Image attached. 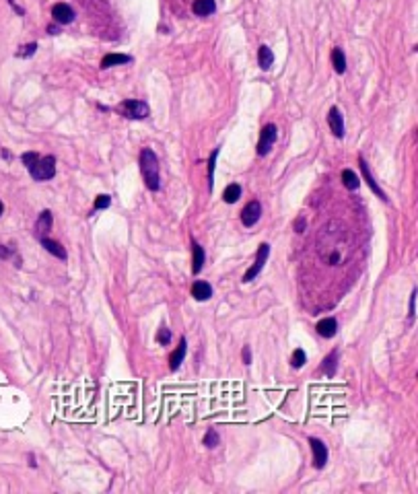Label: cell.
I'll list each match as a JSON object with an SVG mask.
<instances>
[{"label":"cell","mask_w":418,"mask_h":494,"mask_svg":"<svg viewBox=\"0 0 418 494\" xmlns=\"http://www.w3.org/2000/svg\"><path fill=\"white\" fill-rule=\"evenodd\" d=\"M192 297L196 301H208L212 297V286L206 280H196L192 284Z\"/></svg>","instance_id":"obj_13"},{"label":"cell","mask_w":418,"mask_h":494,"mask_svg":"<svg viewBox=\"0 0 418 494\" xmlns=\"http://www.w3.org/2000/svg\"><path fill=\"white\" fill-rule=\"evenodd\" d=\"M202 443H204L208 449H214V447L218 445V434H216V430L210 428V430L204 434V441H202Z\"/></svg>","instance_id":"obj_27"},{"label":"cell","mask_w":418,"mask_h":494,"mask_svg":"<svg viewBox=\"0 0 418 494\" xmlns=\"http://www.w3.org/2000/svg\"><path fill=\"white\" fill-rule=\"evenodd\" d=\"M186 350H188V342L186 340H182L180 342V346L171 352V357H169V367H171V371H177L180 367H182V363H184V357H186Z\"/></svg>","instance_id":"obj_16"},{"label":"cell","mask_w":418,"mask_h":494,"mask_svg":"<svg viewBox=\"0 0 418 494\" xmlns=\"http://www.w3.org/2000/svg\"><path fill=\"white\" fill-rule=\"evenodd\" d=\"M7 258H11V251L5 245H0V260H7Z\"/></svg>","instance_id":"obj_34"},{"label":"cell","mask_w":418,"mask_h":494,"mask_svg":"<svg viewBox=\"0 0 418 494\" xmlns=\"http://www.w3.org/2000/svg\"><path fill=\"white\" fill-rule=\"evenodd\" d=\"M37 159H39V154H37V152H33V150H29V152H23V154H21V161H23V165H25L27 169L31 167V165H33Z\"/></svg>","instance_id":"obj_28"},{"label":"cell","mask_w":418,"mask_h":494,"mask_svg":"<svg viewBox=\"0 0 418 494\" xmlns=\"http://www.w3.org/2000/svg\"><path fill=\"white\" fill-rule=\"evenodd\" d=\"M111 204V198L109 196H97V200H95V210H103V208H107Z\"/></svg>","instance_id":"obj_30"},{"label":"cell","mask_w":418,"mask_h":494,"mask_svg":"<svg viewBox=\"0 0 418 494\" xmlns=\"http://www.w3.org/2000/svg\"><path fill=\"white\" fill-rule=\"evenodd\" d=\"M328 126L332 130V134L336 138H342L344 136V115L338 107H332L330 113H328Z\"/></svg>","instance_id":"obj_9"},{"label":"cell","mask_w":418,"mask_h":494,"mask_svg":"<svg viewBox=\"0 0 418 494\" xmlns=\"http://www.w3.org/2000/svg\"><path fill=\"white\" fill-rule=\"evenodd\" d=\"M9 5H11L13 9H15V13H17V15H21V17L25 15V11H23V9H21V7H19V5L15 3V0H9Z\"/></svg>","instance_id":"obj_33"},{"label":"cell","mask_w":418,"mask_h":494,"mask_svg":"<svg viewBox=\"0 0 418 494\" xmlns=\"http://www.w3.org/2000/svg\"><path fill=\"white\" fill-rule=\"evenodd\" d=\"M216 156H218V148H214L210 152V159H208V190H212V184H214V167H216Z\"/></svg>","instance_id":"obj_24"},{"label":"cell","mask_w":418,"mask_h":494,"mask_svg":"<svg viewBox=\"0 0 418 494\" xmlns=\"http://www.w3.org/2000/svg\"><path fill=\"white\" fill-rule=\"evenodd\" d=\"M305 363H307V354H305V350H303V348H297V350L293 352V357H291V365H293L295 369H301Z\"/></svg>","instance_id":"obj_25"},{"label":"cell","mask_w":418,"mask_h":494,"mask_svg":"<svg viewBox=\"0 0 418 494\" xmlns=\"http://www.w3.org/2000/svg\"><path fill=\"white\" fill-rule=\"evenodd\" d=\"M141 171L145 177V184L151 192H157L161 188V177H159V159L153 148H143L141 152Z\"/></svg>","instance_id":"obj_1"},{"label":"cell","mask_w":418,"mask_h":494,"mask_svg":"<svg viewBox=\"0 0 418 494\" xmlns=\"http://www.w3.org/2000/svg\"><path fill=\"white\" fill-rule=\"evenodd\" d=\"M29 173L35 182H48L56 175V159L54 156H39L31 167Z\"/></svg>","instance_id":"obj_2"},{"label":"cell","mask_w":418,"mask_h":494,"mask_svg":"<svg viewBox=\"0 0 418 494\" xmlns=\"http://www.w3.org/2000/svg\"><path fill=\"white\" fill-rule=\"evenodd\" d=\"M241 359H243V363H245V365H249V363H251V352H249V346H245V348H243V352H241Z\"/></svg>","instance_id":"obj_32"},{"label":"cell","mask_w":418,"mask_h":494,"mask_svg":"<svg viewBox=\"0 0 418 494\" xmlns=\"http://www.w3.org/2000/svg\"><path fill=\"white\" fill-rule=\"evenodd\" d=\"M204 262H206V253H204V247L192 239V272L194 274H200V270L204 268Z\"/></svg>","instance_id":"obj_10"},{"label":"cell","mask_w":418,"mask_h":494,"mask_svg":"<svg viewBox=\"0 0 418 494\" xmlns=\"http://www.w3.org/2000/svg\"><path fill=\"white\" fill-rule=\"evenodd\" d=\"M332 66H334V70H336L338 74H344V72H346V56H344V52H342L340 48H334V50H332Z\"/></svg>","instance_id":"obj_20"},{"label":"cell","mask_w":418,"mask_h":494,"mask_svg":"<svg viewBox=\"0 0 418 494\" xmlns=\"http://www.w3.org/2000/svg\"><path fill=\"white\" fill-rule=\"evenodd\" d=\"M268 255H270V245L268 243H262L260 247H257V253H255V262H253V266L245 272V276H243V282H251L260 272H262V268L266 266V262H268Z\"/></svg>","instance_id":"obj_5"},{"label":"cell","mask_w":418,"mask_h":494,"mask_svg":"<svg viewBox=\"0 0 418 494\" xmlns=\"http://www.w3.org/2000/svg\"><path fill=\"white\" fill-rule=\"evenodd\" d=\"M52 223H54L52 212H50V210H44V212L39 214L37 223H35V237H37V239L46 237V235L52 231Z\"/></svg>","instance_id":"obj_11"},{"label":"cell","mask_w":418,"mask_h":494,"mask_svg":"<svg viewBox=\"0 0 418 494\" xmlns=\"http://www.w3.org/2000/svg\"><path fill=\"white\" fill-rule=\"evenodd\" d=\"M295 229H297V233H303V229H305V219L297 221V223H295Z\"/></svg>","instance_id":"obj_35"},{"label":"cell","mask_w":418,"mask_h":494,"mask_svg":"<svg viewBox=\"0 0 418 494\" xmlns=\"http://www.w3.org/2000/svg\"><path fill=\"white\" fill-rule=\"evenodd\" d=\"M309 445H311V451H313V467L322 469L328 461V447L324 445V441L320 439H309Z\"/></svg>","instance_id":"obj_7"},{"label":"cell","mask_w":418,"mask_h":494,"mask_svg":"<svg viewBox=\"0 0 418 494\" xmlns=\"http://www.w3.org/2000/svg\"><path fill=\"white\" fill-rule=\"evenodd\" d=\"M416 294H418V290L414 288V290H412V294H410V313H408L410 317H414V315H416Z\"/></svg>","instance_id":"obj_31"},{"label":"cell","mask_w":418,"mask_h":494,"mask_svg":"<svg viewBox=\"0 0 418 494\" xmlns=\"http://www.w3.org/2000/svg\"><path fill=\"white\" fill-rule=\"evenodd\" d=\"M239 198H241V186L239 184H229L225 188V192H223V200L227 204H235Z\"/></svg>","instance_id":"obj_21"},{"label":"cell","mask_w":418,"mask_h":494,"mask_svg":"<svg viewBox=\"0 0 418 494\" xmlns=\"http://www.w3.org/2000/svg\"><path fill=\"white\" fill-rule=\"evenodd\" d=\"M276 136H278V128L274 124H266L262 128V134H260V142H257V154L264 156L272 150L274 142H276Z\"/></svg>","instance_id":"obj_4"},{"label":"cell","mask_w":418,"mask_h":494,"mask_svg":"<svg viewBox=\"0 0 418 494\" xmlns=\"http://www.w3.org/2000/svg\"><path fill=\"white\" fill-rule=\"evenodd\" d=\"M52 17L58 25H68L74 21V11L66 5V3H58L52 7Z\"/></svg>","instance_id":"obj_8"},{"label":"cell","mask_w":418,"mask_h":494,"mask_svg":"<svg viewBox=\"0 0 418 494\" xmlns=\"http://www.w3.org/2000/svg\"><path fill=\"white\" fill-rule=\"evenodd\" d=\"M260 216H262V204L257 200H251L241 212V223L243 227H253L260 221Z\"/></svg>","instance_id":"obj_6"},{"label":"cell","mask_w":418,"mask_h":494,"mask_svg":"<svg viewBox=\"0 0 418 494\" xmlns=\"http://www.w3.org/2000/svg\"><path fill=\"white\" fill-rule=\"evenodd\" d=\"M42 241V245L52 253V255H56V258H60V260H64L66 258V249L58 243V241H54V239H48V237H42L39 239Z\"/></svg>","instance_id":"obj_19"},{"label":"cell","mask_w":418,"mask_h":494,"mask_svg":"<svg viewBox=\"0 0 418 494\" xmlns=\"http://www.w3.org/2000/svg\"><path fill=\"white\" fill-rule=\"evenodd\" d=\"M132 62V56L128 54H107L101 60V68H111V66H120V64H128Z\"/></svg>","instance_id":"obj_17"},{"label":"cell","mask_w":418,"mask_h":494,"mask_svg":"<svg viewBox=\"0 0 418 494\" xmlns=\"http://www.w3.org/2000/svg\"><path fill=\"white\" fill-rule=\"evenodd\" d=\"M336 327H338V323H336V319L334 317H326V319H322L320 323H317V334L322 336V338H332L334 334H336Z\"/></svg>","instance_id":"obj_15"},{"label":"cell","mask_w":418,"mask_h":494,"mask_svg":"<svg viewBox=\"0 0 418 494\" xmlns=\"http://www.w3.org/2000/svg\"><path fill=\"white\" fill-rule=\"evenodd\" d=\"M120 111H122L126 117H130V120H145V117L151 113L149 105H147L145 101H138V99H126V101L120 105Z\"/></svg>","instance_id":"obj_3"},{"label":"cell","mask_w":418,"mask_h":494,"mask_svg":"<svg viewBox=\"0 0 418 494\" xmlns=\"http://www.w3.org/2000/svg\"><path fill=\"white\" fill-rule=\"evenodd\" d=\"M342 182H344V186H346L348 190H359V186H361L359 177H356L354 171H350V169H344V171H342Z\"/></svg>","instance_id":"obj_22"},{"label":"cell","mask_w":418,"mask_h":494,"mask_svg":"<svg viewBox=\"0 0 418 494\" xmlns=\"http://www.w3.org/2000/svg\"><path fill=\"white\" fill-rule=\"evenodd\" d=\"M169 340H171V332H169L167 327H161V329H159V334H157V342L163 344V346H167Z\"/></svg>","instance_id":"obj_29"},{"label":"cell","mask_w":418,"mask_h":494,"mask_svg":"<svg viewBox=\"0 0 418 494\" xmlns=\"http://www.w3.org/2000/svg\"><path fill=\"white\" fill-rule=\"evenodd\" d=\"M48 33H52V35H58V33H60V27H56V25H50V27H48Z\"/></svg>","instance_id":"obj_36"},{"label":"cell","mask_w":418,"mask_h":494,"mask_svg":"<svg viewBox=\"0 0 418 494\" xmlns=\"http://www.w3.org/2000/svg\"><path fill=\"white\" fill-rule=\"evenodd\" d=\"M336 363H338V352H332L326 361H324V365H322V371L328 375V377H332L334 373H336Z\"/></svg>","instance_id":"obj_23"},{"label":"cell","mask_w":418,"mask_h":494,"mask_svg":"<svg viewBox=\"0 0 418 494\" xmlns=\"http://www.w3.org/2000/svg\"><path fill=\"white\" fill-rule=\"evenodd\" d=\"M35 52H37V44H27V46H21V48L17 50V58H31Z\"/></svg>","instance_id":"obj_26"},{"label":"cell","mask_w":418,"mask_h":494,"mask_svg":"<svg viewBox=\"0 0 418 494\" xmlns=\"http://www.w3.org/2000/svg\"><path fill=\"white\" fill-rule=\"evenodd\" d=\"M361 169H363V175H365V182H367V186H369V188H371V190H373V192H375V194H377V196H379L383 202H387V196H385V192H383V190L377 186V182L373 180V175H371V169H369V165H367V161H365V159H361Z\"/></svg>","instance_id":"obj_12"},{"label":"cell","mask_w":418,"mask_h":494,"mask_svg":"<svg viewBox=\"0 0 418 494\" xmlns=\"http://www.w3.org/2000/svg\"><path fill=\"white\" fill-rule=\"evenodd\" d=\"M3 212H5V204L0 202V216H3Z\"/></svg>","instance_id":"obj_37"},{"label":"cell","mask_w":418,"mask_h":494,"mask_svg":"<svg viewBox=\"0 0 418 494\" xmlns=\"http://www.w3.org/2000/svg\"><path fill=\"white\" fill-rule=\"evenodd\" d=\"M257 64H260L262 70L272 68V64H274V54H272V50H270L268 46H262V48L257 50Z\"/></svg>","instance_id":"obj_18"},{"label":"cell","mask_w":418,"mask_h":494,"mask_svg":"<svg viewBox=\"0 0 418 494\" xmlns=\"http://www.w3.org/2000/svg\"><path fill=\"white\" fill-rule=\"evenodd\" d=\"M192 11L198 17H210L216 11V0H194Z\"/></svg>","instance_id":"obj_14"}]
</instances>
